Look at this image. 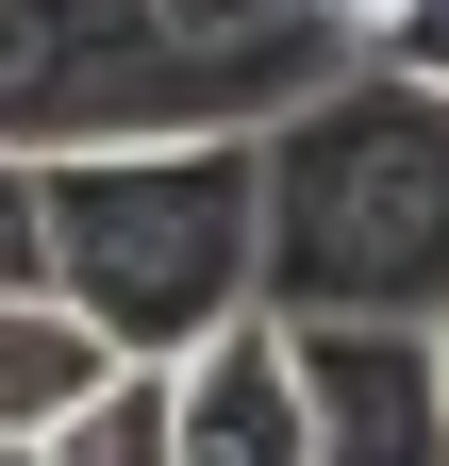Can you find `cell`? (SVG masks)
Segmentation results:
<instances>
[{"mask_svg": "<svg viewBox=\"0 0 449 466\" xmlns=\"http://www.w3.org/2000/svg\"><path fill=\"white\" fill-rule=\"evenodd\" d=\"M350 17H366V50H383V17H400V0H350Z\"/></svg>", "mask_w": 449, "mask_h": 466, "instance_id": "30bf717a", "label": "cell"}, {"mask_svg": "<svg viewBox=\"0 0 449 466\" xmlns=\"http://www.w3.org/2000/svg\"><path fill=\"white\" fill-rule=\"evenodd\" d=\"M284 333H300L316 466H449V350L416 317H284Z\"/></svg>", "mask_w": 449, "mask_h": 466, "instance_id": "277c9868", "label": "cell"}, {"mask_svg": "<svg viewBox=\"0 0 449 466\" xmlns=\"http://www.w3.org/2000/svg\"><path fill=\"white\" fill-rule=\"evenodd\" d=\"M50 300H84L134 367H184L266 317V134L50 167Z\"/></svg>", "mask_w": 449, "mask_h": 466, "instance_id": "3957f363", "label": "cell"}, {"mask_svg": "<svg viewBox=\"0 0 449 466\" xmlns=\"http://www.w3.org/2000/svg\"><path fill=\"white\" fill-rule=\"evenodd\" d=\"M166 450L184 466H316V400H300V333L234 317L216 350L166 367Z\"/></svg>", "mask_w": 449, "mask_h": 466, "instance_id": "5b68a950", "label": "cell"}, {"mask_svg": "<svg viewBox=\"0 0 449 466\" xmlns=\"http://www.w3.org/2000/svg\"><path fill=\"white\" fill-rule=\"evenodd\" d=\"M117 367H134V350L100 333L84 300H0V450H50Z\"/></svg>", "mask_w": 449, "mask_h": 466, "instance_id": "8992f818", "label": "cell"}, {"mask_svg": "<svg viewBox=\"0 0 449 466\" xmlns=\"http://www.w3.org/2000/svg\"><path fill=\"white\" fill-rule=\"evenodd\" d=\"M0 466H34V450H0Z\"/></svg>", "mask_w": 449, "mask_h": 466, "instance_id": "8fae6325", "label": "cell"}, {"mask_svg": "<svg viewBox=\"0 0 449 466\" xmlns=\"http://www.w3.org/2000/svg\"><path fill=\"white\" fill-rule=\"evenodd\" d=\"M433 350H449V317H433Z\"/></svg>", "mask_w": 449, "mask_h": 466, "instance_id": "7c38bea8", "label": "cell"}, {"mask_svg": "<svg viewBox=\"0 0 449 466\" xmlns=\"http://www.w3.org/2000/svg\"><path fill=\"white\" fill-rule=\"evenodd\" d=\"M366 67L350 0H0V150H216Z\"/></svg>", "mask_w": 449, "mask_h": 466, "instance_id": "6da1fadb", "label": "cell"}, {"mask_svg": "<svg viewBox=\"0 0 449 466\" xmlns=\"http://www.w3.org/2000/svg\"><path fill=\"white\" fill-rule=\"evenodd\" d=\"M0 300H50V167L0 150Z\"/></svg>", "mask_w": 449, "mask_h": 466, "instance_id": "ba28073f", "label": "cell"}, {"mask_svg": "<svg viewBox=\"0 0 449 466\" xmlns=\"http://www.w3.org/2000/svg\"><path fill=\"white\" fill-rule=\"evenodd\" d=\"M383 67L449 100V0H400V17H383Z\"/></svg>", "mask_w": 449, "mask_h": 466, "instance_id": "9c48e42d", "label": "cell"}, {"mask_svg": "<svg viewBox=\"0 0 449 466\" xmlns=\"http://www.w3.org/2000/svg\"><path fill=\"white\" fill-rule=\"evenodd\" d=\"M34 466H184V450H166V367H117V383H100Z\"/></svg>", "mask_w": 449, "mask_h": 466, "instance_id": "52a82bcc", "label": "cell"}, {"mask_svg": "<svg viewBox=\"0 0 449 466\" xmlns=\"http://www.w3.org/2000/svg\"><path fill=\"white\" fill-rule=\"evenodd\" d=\"M266 317H449V100L383 50L266 134Z\"/></svg>", "mask_w": 449, "mask_h": 466, "instance_id": "7a4b0ae2", "label": "cell"}]
</instances>
